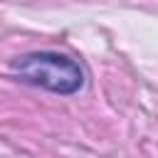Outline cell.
<instances>
[{"label":"cell","mask_w":158,"mask_h":158,"mask_svg":"<svg viewBox=\"0 0 158 158\" xmlns=\"http://www.w3.org/2000/svg\"><path fill=\"white\" fill-rule=\"evenodd\" d=\"M12 74L32 86H42L54 94H74L84 84L81 67L57 52H32L12 62Z\"/></svg>","instance_id":"cell-1"}]
</instances>
